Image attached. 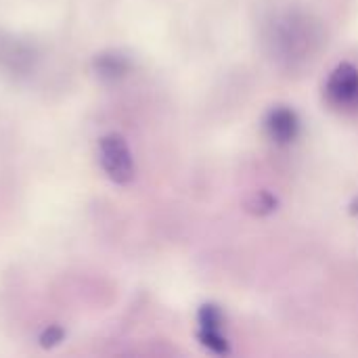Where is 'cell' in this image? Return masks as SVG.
Returning <instances> with one entry per match:
<instances>
[{"mask_svg": "<svg viewBox=\"0 0 358 358\" xmlns=\"http://www.w3.org/2000/svg\"><path fill=\"white\" fill-rule=\"evenodd\" d=\"M40 61L38 46L21 36H15L6 29H0V71L21 80L36 71Z\"/></svg>", "mask_w": 358, "mask_h": 358, "instance_id": "obj_1", "label": "cell"}, {"mask_svg": "<svg viewBox=\"0 0 358 358\" xmlns=\"http://www.w3.org/2000/svg\"><path fill=\"white\" fill-rule=\"evenodd\" d=\"M99 162L107 178L115 185H128L134 178V157L122 134H107L99 141Z\"/></svg>", "mask_w": 358, "mask_h": 358, "instance_id": "obj_2", "label": "cell"}, {"mask_svg": "<svg viewBox=\"0 0 358 358\" xmlns=\"http://www.w3.org/2000/svg\"><path fill=\"white\" fill-rule=\"evenodd\" d=\"M327 101L338 109H358V69L350 63L338 65L325 86Z\"/></svg>", "mask_w": 358, "mask_h": 358, "instance_id": "obj_3", "label": "cell"}, {"mask_svg": "<svg viewBox=\"0 0 358 358\" xmlns=\"http://www.w3.org/2000/svg\"><path fill=\"white\" fill-rule=\"evenodd\" d=\"M306 19H298L294 15H289L285 21H281V25L277 27V36L275 42L281 48V55L285 59H302L300 55L306 52V48L310 50L313 44V34H310V25H306Z\"/></svg>", "mask_w": 358, "mask_h": 358, "instance_id": "obj_4", "label": "cell"}, {"mask_svg": "<svg viewBox=\"0 0 358 358\" xmlns=\"http://www.w3.org/2000/svg\"><path fill=\"white\" fill-rule=\"evenodd\" d=\"M300 122L296 113L287 107H277L266 117V132L277 143H292L298 136Z\"/></svg>", "mask_w": 358, "mask_h": 358, "instance_id": "obj_5", "label": "cell"}, {"mask_svg": "<svg viewBox=\"0 0 358 358\" xmlns=\"http://www.w3.org/2000/svg\"><path fill=\"white\" fill-rule=\"evenodd\" d=\"M130 63L124 55L120 52H101L94 57V71L105 78V80H115V78H122L126 71H128Z\"/></svg>", "mask_w": 358, "mask_h": 358, "instance_id": "obj_6", "label": "cell"}, {"mask_svg": "<svg viewBox=\"0 0 358 358\" xmlns=\"http://www.w3.org/2000/svg\"><path fill=\"white\" fill-rule=\"evenodd\" d=\"M199 327L201 331H220L222 327V315L216 306L208 304L199 310Z\"/></svg>", "mask_w": 358, "mask_h": 358, "instance_id": "obj_7", "label": "cell"}, {"mask_svg": "<svg viewBox=\"0 0 358 358\" xmlns=\"http://www.w3.org/2000/svg\"><path fill=\"white\" fill-rule=\"evenodd\" d=\"M199 340H201L203 346H208L210 350H214L218 355L229 352V344H227V340L222 338L220 331H199Z\"/></svg>", "mask_w": 358, "mask_h": 358, "instance_id": "obj_8", "label": "cell"}, {"mask_svg": "<svg viewBox=\"0 0 358 358\" xmlns=\"http://www.w3.org/2000/svg\"><path fill=\"white\" fill-rule=\"evenodd\" d=\"M63 338H65L63 327H59V325H50V327H46V329L42 331V336H40V346H42V348H52V346L61 344V342H63Z\"/></svg>", "mask_w": 358, "mask_h": 358, "instance_id": "obj_9", "label": "cell"}]
</instances>
